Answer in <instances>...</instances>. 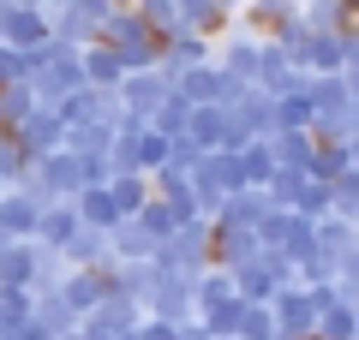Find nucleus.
Returning a JSON list of instances; mask_svg holds the SVG:
<instances>
[{"label":"nucleus","mask_w":359,"mask_h":340,"mask_svg":"<svg viewBox=\"0 0 359 340\" xmlns=\"http://www.w3.org/2000/svg\"><path fill=\"white\" fill-rule=\"evenodd\" d=\"M36 42H48V13L0 0V48H36Z\"/></svg>","instance_id":"obj_1"},{"label":"nucleus","mask_w":359,"mask_h":340,"mask_svg":"<svg viewBox=\"0 0 359 340\" xmlns=\"http://www.w3.org/2000/svg\"><path fill=\"white\" fill-rule=\"evenodd\" d=\"M168 90H174V84H168V78H162V72L150 66V72H126V78L114 84V96H120V108H126L132 120H144V113H150L156 101L168 96Z\"/></svg>","instance_id":"obj_2"},{"label":"nucleus","mask_w":359,"mask_h":340,"mask_svg":"<svg viewBox=\"0 0 359 340\" xmlns=\"http://www.w3.org/2000/svg\"><path fill=\"white\" fill-rule=\"evenodd\" d=\"M60 263H66V269H102V263H114V257H108V233H102V227H84V221H78L72 239L60 245Z\"/></svg>","instance_id":"obj_3"},{"label":"nucleus","mask_w":359,"mask_h":340,"mask_svg":"<svg viewBox=\"0 0 359 340\" xmlns=\"http://www.w3.org/2000/svg\"><path fill=\"white\" fill-rule=\"evenodd\" d=\"M299 13V0H240V18L245 30H257V36H269V30L282 24V18Z\"/></svg>","instance_id":"obj_4"},{"label":"nucleus","mask_w":359,"mask_h":340,"mask_svg":"<svg viewBox=\"0 0 359 340\" xmlns=\"http://www.w3.org/2000/svg\"><path fill=\"white\" fill-rule=\"evenodd\" d=\"M108 197H114L120 215H138L144 203H150V173H114L108 179Z\"/></svg>","instance_id":"obj_5"},{"label":"nucleus","mask_w":359,"mask_h":340,"mask_svg":"<svg viewBox=\"0 0 359 340\" xmlns=\"http://www.w3.org/2000/svg\"><path fill=\"white\" fill-rule=\"evenodd\" d=\"M233 340H276V316H269V304H245L240 323H233Z\"/></svg>","instance_id":"obj_6"},{"label":"nucleus","mask_w":359,"mask_h":340,"mask_svg":"<svg viewBox=\"0 0 359 340\" xmlns=\"http://www.w3.org/2000/svg\"><path fill=\"white\" fill-rule=\"evenodd\" d=\"M222 6H228V13H240V0H222Z\"/></svg>","instance_id":"obj_7"}]
</instances>
